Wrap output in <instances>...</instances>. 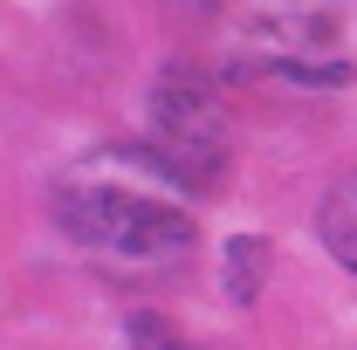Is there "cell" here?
I'll use <instances>...</instances> for the list:
<instances>
[{"instance_id":"cell-2","label":"cell","mask_w":357,"mask_h":350,"mask_svg":"<svg viewBox=\"0 0 357 350\" xmlns=\"http://www.w3.org/2000/svg\"><path fill=\"white\" fill-rule=\"evenodd\" d=\"M220 55L289 89H357V0H213Z\"/></svg>"},{"instance_id":"cell-3","label":"cell","mask_w":357,"mask_h":350,"mask_svg":"<svg viewBox=\"0 0 357 350\" xmlns=\"http://www.w3.org/2000/svg\"><path fill=\"white\" fill-rule=\"evenodd\" d=\"M144 124H151V144H158L185 178H199L206 192L220 185L227 151H234V124H227L220 89L206 83L199 69H165V76L151 83Z\"/></svg>"},{"instance_id":"cell-5","label":"cell","mask_w":357,"mask_h":350,"mask_svg":"<svg viewBox=\"0 0 357 350\" xmlns=\"http://www.w3.org/2000/svg\"><path fill=\"white\" fill-rule=\"evenodd\" d=\"M261 275H268V241L261 234H241L227 248V296L234 303H255L261 296Z\"/></svg>"},{"instance_id":"cell-1","label":"cell","mask_w":357,"mask_h":350,"mask_svg":"<svg viewBox=\"0 0 357 350\" xmlns=\"http://www.w3.org/2000/svg\"><path fill=\"white\" fill-rule=\"evenodd\" d=\"M199 199L206 185L158 144H96L55 178V227L117 282H172L199 248Z\"/></svg>"},{"instance_id":"cell-4","label":"cell","mask_w":357,"mask_h":350,"mask_svg":"<svg viewBox=\"0 0 357 350\" xmlns=\"http://www.w3.org/2000/svg\"><path fill=\"white\" fill-rule=\"evenodd\" d=\"M316 234H323V254L344 268V275H357V172H344L330 192H323Z\"/></svg>"}]
</instances>
